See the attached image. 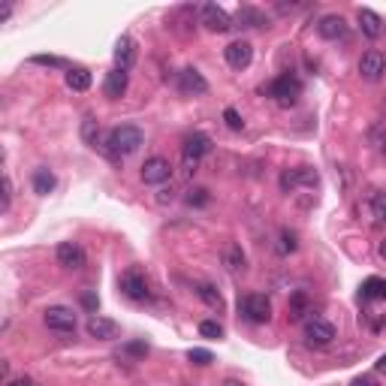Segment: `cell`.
I'll use <instances>...</instances> for the list:
<instances>
[{"label":"cell","mask_w":386,"mask_h":386,"mask_svg":"<svg viewBox=\"0 0 386 386\" xmlns=\"http://www.w3.org/2000/svg\"><path fill=\"white\" fill-rule=\"evenodd\" d=\"M55 257H58V262L64 269H82L85 266V251H82L79 241H60L58 251H55Z\"/></svg>","instance_id":"obj_10"},{"label":"cell","mask_w":386,"mask_h":386,"mask_svg":"<svg viewBox=\"0 0 386 386\" xmlns=\"http://www.w3.org/2000/svg\"><path fill=\"white\" fill-rule=\"evenodd\" d=\"M317 30H320V36L323 39H344L347 36V22H344L341 15H323L320 18V25H317Z\"/></svg>","instance_id":"obj_17"},{"label":"cell","mask_w":386,"mask_h":386,"mask_svg":"<svg viewBox=\"0 0 386 386\" xmlns=\"http://www.w3.org/2000/svg\"><path fill=\"white\" fill-rule=\"evenodd\" d=\"M121 293H124L127 299H133V302H145V299L151 296L145 275H142V272H136V269H130V272H124V275H121Z\"/></svg>","instance_id":"obj_6"},{"label":"cell","mask_w":386,"mask_h":386,"mask_svg":"<svg viewBox=\"0 0 386 386\" xmlns=\"http://www.w3.org/2000/svg\"><path fill=\"white\" fill-rule=\"evenodd\" d=\"M136 64V43L130 34H121V39L115 43V69H127Z\"/></svg>","instance_id":"obj_14"},{"label":"cell","mask_w":386,"mask_h":386,"mask_svg":"<svg viewBox=\"0 0 386 386\" xmlns=\"http://www.w3.org/2000/svg\"><path fill=\"white\" fill-rule=\"evenodd\" d=\"M197 296L202 299V302H206V305H211V308H223V299H220V293L215 290V287H211V284H199V287H197Z\"/></svg>","instance_id":"obj_24"},{"label":"cell","mask_w":386,"mask_h":386,"mask_svg":"<svg viewBox=\"0 0 386 386\" xmlns=\"http://www.w3.org/2000/svg\"><path fill=\"white\" fill-rule=\"evenodd\" d=\"M127 85H130V76L124 73V69H112V73H106L103 91H106L109 100H121L127 94Z\"/></svg>","instance_id":"obj_18"},{"label":"cell","mask_w":386,"mask_h":386,"mask_svg":"<svg viewBox=\"0 0 386 386\" xmlns=\"http://www.w3.org/2000/svg\"><path fill=\"white\" fill-rule=\"evenodd\" d=\"M371 218H374V223L386 227V193H374L371 197Z\"/></svg>","instance_id":"obj_26"},{"label":"cell","mask_w":386,"mask_h":386,"mask_svg":"<svg viewBox=\"0 0 386 386\" xmlns=\"http://www.w3.org/2000/svg\"><path fill=\"white\" fill-rule=\"evenodd\" d=\"M9 206H13V178L4 175V206H0V211H9Z\"/></svg>","instance_id":"obj_32"},{"label":"cell","mask_w":386,"mask_h":386,"mask_svg":"<svg viewBox=\"0 0 386 386\" xmlns=\"http://www.w3.org/2000/svg\"><path fill=\"white\" fill-rule=\"evenodd\" d=\"M187 357H190L193 365H211V359H215L208 350H202V347H193V350L187 353Z\"/></svg>","instance_id":"obj_30"},{"label":"cell","mask_w":386,"mask_h":386,"mask_svg":"<svg viewBox=\"0 0 386 386\" xmlns=\"http://www.w3.org/2000/svg\"><path fill=\"white\" fill-rule=\"evenodd\" d=\"M357 18H359V27H362V34L368 36V39H378V36L383 34V18H380L378 13H374V9H368V6H359Z\"/></svg>","instance_id":"obj_16"},{"label":"cell","mask_w":386,"mask_h":386,"mask_svg":"<svg viewBox=\"0 0 386 386\" xmlns=\"http://www.w3.org/2000/svg\"><path fill=\"white\" fill-rule=\"evenodd\" d=\"M223 262H227V269L229 272H245L248 266H245V253H241V248L239 245H229L227 251H223Z\"/></svg>","instance_id":"obj_23"},{"label":"cell","mask_w":386,"mask_h":386,"mask_svg":"<svg viewBox=\"0 0 386 386\" xmlns=\"http://www.w3.org/2000/svg\"><path fill=\"white\" fill-rule=\"evenodd\" d=\"M380 257L386 260V241H380Z\"/></svg>","instance_id":"obj_41"},{"label":"cell","mask_w":386,"mask_h":386,"mask_svg":"<svg viewBox=\"0 0 386 386\" xmlns=\"http://www.w3.org/2000/svg\"><path fill=\"white\" fill-rule=\"evenodd\" d=\"M305 338H308L311 344H317V347H326V344H332L335 341V326L332 323H326V320H308L305 323Z\"/></svg>","instance_id":"obj_11"},{"label":"cell","mask_w":386,"mask_h":386,"mask_svg":"<svg viewBox=\"0 0 386 386\" xmlns=\"http://www.w3.org/2000/svg\"><path fill=\"white\" fill-rule=\"evenodd\" d=\"M6 386H39L36 380H30V378H18V380H9Z\"/></svg>","instance_id":"obj_37"},{"label":"cell","mask_w":386,"mask_h":386,"mask_svg":"<svg viewBox=\"0 0 386 386\" xmlns=\"http://www.w3.org/2000/svg\"><path fill=\"white\" fill-rule=\"evenodd\" d=\"M223 386H245L241 380H223Z\"/></svg>","instance_id":"obj_40"},{"label":"cell","mask_w":386,"mask_h":386,"mask_svg":"<svg viewBox=\"0 0 386 386\" xmlns=\"http://www.w3.org/2000/svg\"><path fill=\"white\" fill-rule=\"evenodd\" d=\"M211 151V139L206 133H193L187 142H185V169L187 172H197L199 160L206 157Z\"/></svg>","instance_id":"obj_5"},{"label":"cell","mask_w":386,"mask_h":386,"mask_svg":"<svg viewBox=\"0 0 386 386\" xmlns=\"http://www.w3.org/2000/svg\"><path fill=\"white\" fill-rule=\"evenodd\" d=\"M30 60H34V64H39V67H64V60L52 58V55H34Z\"/></svg>","instance_id":"obj_34"},{"label":"cell","mask_w":386,"mask_h":386,"mask_svg":"<svg viewBox=\"0 0 386 386\" xmlns=\"http://www.w3.org/2000/svg\"><path fill=\"white\" fill-rule=\"evenodd\" d=\"M378 371H380V374H383V378H386V353H383V357L378 359Z\"/></svg>","instance_id":"obj_38"},{"label":"cell","mask_w":386,"mask_h":386,"mask_svg":"<svg viewBox=\"0 0 386 386\" xmlns=\"http://www.w3.org/2000/svg\"><path fill=\"white\" fill-rule=\"evenodd\" d=\"M296 248H299V245H296V232L284 229V232H281V245H278V251H281V253H293Z\"/></svg>","instance_id":"obj_29"},{"label":"cell","mask_w":386,"mask_h":386,"mask_svg":"<svg viewBox=\"0 0 386 386\" xmlns=\"http://www.w3.org/2000/svg\"><path fill=\"white\" fill-rule=\"evenodd\" d=\"M145 142V136H142V130L133 127V124H121L115 127L112 133L106 136V154L112 160H121V157H130V154H136L139 145Z\"/></svg>","instance_id":"obj_1"},{"label":"cell","mask_w":386,"mask_h":386,"mask_svg":"<svg viewBox=\"0 0 386 386\" xmlns=\"http://www.w3.org/2000/svg\"><path fill=\"white\" fill-rule=\"evenodd\" d=\"M43 320H46V326L58 335L76 332V314H73V308H67V305H52V308H46Z\"/></svg>","instance_id":"obj_3"},{"label":"cell","mask_w":386,"mask_h":386,"mask_svg":"<svg viewBox=\"0 0 386 386\" xmlns=\"http://www.w3.org/2000/svg\"><path fill=\"white\" fill-rule=\"evenodd\" d=\"M383 69H386V58L378 48H371V52H365L359 58V73H362V79H368V82H378L383 76Z\"/></svg>","instance_id":"obj_12"},{"label":"cell","mask_w":386,"mask_h":386,"mask_svg":"<svg viewBox=\"0 0 386 386\" xmlns=\"http://www.w3.org/2000/svg\"><path fill=\"white\" fill-rule=\"evenodd\" d=\"M199 335H202V338H223V326L218 320H202L199 323Z\"/></svg>","instance_id":"obj_27"},{"label":"cell","mask_w":386,"mask_h":386,"mask_svg":"<svg viewBox=\"0 0 386 386\" xmlns=\"http://www.w3.org/2000/svg\"><path fill=\"white\" fill-rule=\"evenodd\" d=\"M172 178V164L166 157H148L142 164V181L145 185H166Z\"/></svg>","instance_id":"obj_7"},{"label":"cell","mask_w":386,"mask_h":386,"mask_svg":"<svg viewBox=\"0 0 386 386\" xmlns=\"http://www.w3.org/2000/svg\"><path fill=\"white\" fill-rule=\"evenodd\" d=\"M236 22H239V27H262L266 25V15H262L257 6H241L236 13Z\"/></svg>","instance_id":"obj_21"},{"label":"cell","mask_w":386,"mask_h":386,"mask_svg":"<svg viewBox=\"0 0 386 386\" xmlns=\"http://www.w3.org/2000/svg\"><path fill=\"white\" fill-rule=\"evenodd\" d=\"M320 181V175L314 169H308V166H302V169H290V172H284V178H281V187L284 190H293V187H299V185H308V187H314Z\"/></svg>","instance_id":"obj_15"},{"label":"cell","mask_w":386,"mask_h":386,"mask_svg":"<svg viewBox=\"0 0 386 386\" xmlns=\"http://www.w3.org/2000/svg\"><path fill=\"white\" fill-rule=\"evenodd\" d=\"M223 121H227L229 130H241V127H245V121H241V115H239L236 109H227V112H223Z\"/></svg>","instance_id":"obj_31"},{"label":"cell","mask_w":386,"mask_h":386,"mask_svg":"<svg viewBox=\"0 0 386 386\" xmlns=\"http://www.w3.org/2000/svg\"><path fill=\"white\" fill-rule=\"evenodd\" d=\"M82 136H85L88 145H94V148H97V118H94V115H88V118H85V124H82Z\"/></svg>","instance_id":"obj_28"},{"label":"cell","mask_w":386,"mask_h":386,"mask_svg":"<svg viewBox=\"0 0 386 386\" xmlns=\"http://www.w3.org/2000/svg\"><path fill=\"white\" fill-rule=\"evenodd\" d=\"M199 18H202V25H206L208 30H215V34H227V30L232 27V18L227 9H220L218 4H206L199 9Z\"/></svg>","instance_id":"obj_8"},{"label":"cell","mask_w":386,"mask_h":386,"mask_svg":"<svg viewBox=\"0 0 386 386\" xmlns=\"http://www.w3.org/2000/svg\"><path fill=\"white\" fill-rule=\"evenodd\" d=\"M350 386H378V380H374V378H368V374H362V378H357V380H353Z\"/></svg>","instance_id":"obj_35"},{"label":"cell","mask_w":386,"mask_h":386,"mask_svg":"<svg viewBox=\"0 0 386 386\" xmlns=\"http://www.w3.org/2000/svg\"><path fill=\"white\" fill-rule=\"evenodd\" d=\"M9 15H13V4H4V6H0V25H6Z\"/></svg>","instance_id":"obj_36"},{"label":"cell","mask_w":386,"mask_h":386,"mask_svg":"<svg viewBox=\"0 0 386 386\" xmlns=\"http://www.w3.org/2000/svg\"><path fill=\"white\" fill-rule=\"evenodd\" d=\"M85 329L91 338H100V341H115L118 338V323L115 320H106V317H100V314H94L88 323H85Z\"/></svg>","instance_id":"obj_13"},{"label":"cell","mask_w":386,"mask_h":386,"mask_svg":"<svg viewBox=\"0 0 386 386\" xmlns=\"http://www.w3.org/2000/svg\"><path fill=\"white\" fill-rule=\"evenodd\" d=\"M187 202H190V206H206V202H208V190H202V187L187 190Z\"/></svg>","instance_id":"obj_33"},{"label":"cell","mask_w":386,"mask_h":386,"mask_svg":"<svg viewBox=\"0 0 386 386\" xmlns=\"http://www.w3.org/2000/svg\"><path fill=\"white\" fill-rule=\"evenodd\" d=\"M223 58H227V64L232 69H245L253 60V46L248 43V39H236V43H229L227 48H223Z\"/></svg>","instance_id":"obj_9"},{"label":"cell","mask_w":386,"mask_h":386,"mask_svg":"<svg viewBox=\"0 0 386 386\" xmlns=\"http://www.w3.org/2000/svg\"><path fill=\"white\" fill-rule=\"evenodd\" d=\"M266 94L275 100L278 106H293L299 100V94H302V85H299V79H293V76H278L275 82L269 85Z\"/></svg>","instance_id":"obj_4"},{"label":"cell","mask_w":386,"mask_h":386,"mask_svg":"<svg viewBox=\"0 0 386 386\" xmlns=\"http://www.w3.org/2000/svg\"><path fill=\"white\" fill-rule=\"evenodd\" d=\"M383 154H386V145H383Z\"/></svg>","instance_id":"obj_42"},{"label":"cell","mask_w":386,"mask_h":386,"mask_svg":"<svg viewBox=\"0 0 386 386\" xmlns=\"http://www.w3.org/2000/svg\"><path fill=\"white\" fill-rule=\"evenodd\" d=\"M67 88L69 91H88L91 88V73L88 69H82V67H73V69H67Z\"/></svg>","instance_id":"obj_22"},{"label":"cell","mask_w":386,"mask_h":386,"mask_svg":"<svg viewBox=\"0 0 386 386\" xmlns=\"http://www.w3.org/2000/svg\"><path fill=\"white\" fill-rule=\"evenodd\" d=\"M178 82H181V91H185V94H206V91H208V82L202 79L199 69H193V67L181 69Z\"/></svg>","instance_id":"obj_19"},{"label":"cell","mask_w":386,"mask_h":386,"mask_svg":"<svg viewBox=\"0 0 386 386\" xmlns=\"http://www.w3.org/2000/svg\"><path fill=\"white\" fill-rule=\"evenodd\" d=\"M239 314L248 323H269L272 320V302L260 293H251V296L239 299Z\"/></svg>","instance_id":"obj_2"},{"label":"cell","mask_w":386,"mask_h":386,"mask_svg":"<svg viewBox=\"0 0 386 386\" xmlns=\"http://www.w3.org/2000/svg\"><path fill=\"white\" fill-rule=\"evenodd\" d=\"M82 302H85V308H97V299L94 296H85Z\"/></svg>","instance_id":"obj_39"},{"label":"cell","mask_w":386,"mask_h":386,"mask_svg":"<svg viewBox=\"0 0 386 386\" xmlns=\"http://www.w3.org/2000/svg\"><path fill=\"white\" fill-rule=\"evenodd\" d=\"M58 187V178H55V172L52 169H46V166H39L34 172V190L39 193V197H48Z\"/></svg>","instance_id":"obj_20"},{"label":"cell","mask_w":386,"mask_h":386,"mask_svg":"<svg viewBox=\"0 0 386 386\" xmlns=\"http://www.w3.org/2000/svg\"><path fill=\"white\" fill-rule=\"evenodd\" d=\"M362 299H386V281H380V278L365 281V287H362Z\"/></svg>","instance_id":"obj_25"}]
</instances>
